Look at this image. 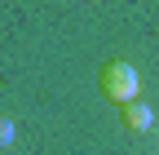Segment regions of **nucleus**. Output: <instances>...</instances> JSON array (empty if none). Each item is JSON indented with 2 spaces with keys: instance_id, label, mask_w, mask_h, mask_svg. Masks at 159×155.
<instances>
[{
  "instance_id": "nucleus-1",
  "label": "nucleus",
  "mask_w": 159,
  "mask_h": 155,
  "mask_svg": "<svg viewBox=\"0 0 159 155\" xmlns=\"http://www.w3.org/2000/svg\"><path fill=\"white\" fill-rule=\"evenodd\" d=\"M97 84H102V93H106L111 102H119V106H128V102L142 98V75H137V67L133 62H119V58L102 67Z\"/></svg>"
},
{
  "instance_id": "nucleus-2",
  "label": "nucleus",
  "mask_w": 159,
  "mask_h": 155,
  "mask_svg": "<svg viewBox=\"0 0 159 155\" xmlns=\"http://www.w3.org/2000/svg\"><path fill=\"white\" fill-rule=\"evenodd\" d=\"M124 124H128V133H146V129H155V111H150V102H128L124 106Z\"/></svg>"
},
{
  "instance_id": "nucleus-3",
  "label": "nucleus",
  "mask_w": 159,
  "mask_h": 155,
  "mask_svg": "<svg viewBox=\"0 0 159 155\" xmlns=\"http://www.w3.org/2000/svg\"><path fill=\"white\" fill-rule=\"evenodd\" d=\"M13 138H18L13 120H9V115H0V151H5V146H13Z\"/></svg>"
}]
</instances>
